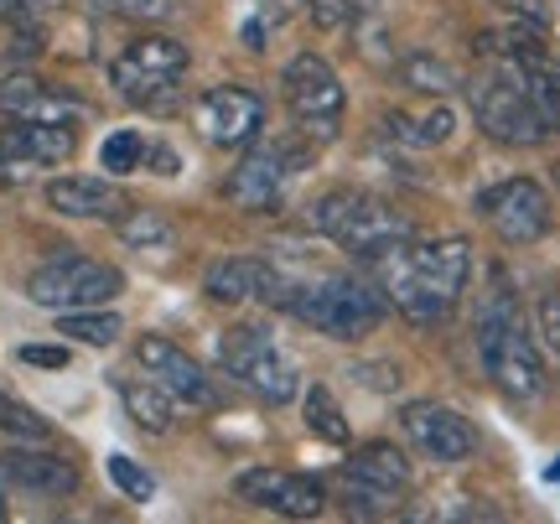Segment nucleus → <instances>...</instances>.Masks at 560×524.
Wrapping results in <instances>:
<instances>
[{
  "instance_id": "f03ea898",
  "label": "nucleus",
  "mask_w": 560,
  "mask_h": 524,
  "mask_svg": "<svg viewBox=\"0 0 560 524\" xmlns=\"http://www.w3.org/2000/svg\"><path fill=\"white\" fill-rule=\"evenodd\" d=\"M478 359L509 400H540L545 395L540 343H535V333H529L509 286H493L478 302Z\"/></svg>"
},
{
  "instance_id": "f8f14e48",
  "label": "nucleus",
  "mask_w": 560,
  "mask_h": 524,
  "mask_svg": "<svg viewBox=\"0 0 560 524\" xmlns=\"http://www.w3.org/2000/svg\"><path fill=\"white\" fill-rule=\"evenodd\" d=\"M192 120H198L208 145L244 151V145H255V136L265 130V104H260V94H249L240 83H219V89H208L198 100Z\"/></svg>"
},
{
  "instance_id": "2f4dec72",
  "label": "nucleus",
  "mask_w": 560,
  "mask_h": 524,
  "mask_svg": "<svg viewBox=\"0 0 560 524\" xmlns=\"http://www.w3.org/2000/svg\"><path fill=\"white\" fill-rule=\"evenodd\" d=\"M540 333H545V343L560 353V291H545L540 296Z\"/></svg>"
},
{
  "instance_id": "9d476101",
  "label": "nucleus",
  "mask_w": 560,
  "mask_h": 524,
  "mask_svg": "<svg viewBox=\"0 0 560 524\" xmlns=\"http://www.w3.org/2000/svg\"><path fill=\"white\" fill-rule=\"evenodd\" d=\"M125 291V276L115 265L83 260V255H62V260L42 265L26 281V296L47 312H79V306H104Z\"/></svg>"
},
{
  "instance_id": "7ed1b4c3",
  "label": "nucleus",
  "mask_w": 560,
  "mask_h": 524,
  "mask_svg": "<svg viewBox=\"0 0 560 524\" xmlns=\"http://www.w3.org/2000/svg\"><path fill=\"white\" fill-rule=\"evenodd\" d=\"M306 223L317 229L322 240H332L338 249L363 255V260H374V255H384V249H395V244H405L416 234L405 213H395L384 198L359 193V187H332V193H322V198L306 208Z\"/></svg>"
},
{
  "instance_id": "f704fd0d",
  "label": "nucleus",
  "mask_w": 560,
  "mask_h": 524,
  "mask_svg": "<svg viewBox=\"0 0 560 524\" xmlns=\"http://www.w3.org/2000/svg\"><path fill=\"white\" fill-rule=\"evenodd\" d=\"M11 11H16V0H0V21L11 16Z\"/></svg>"
},
{
  "instance_id": "a878e982",
  "label": "nucleus",
  "mask_w": 560,
  "mask_h": 524,
  "mask_svg": "<svg viewBox=\"0 0 560 524\" xmlns=\"http://www.w3.org/2000/svg\"><path fill=\"white\" fill-rule=\"evenodd\" d=\"M120 240L136 249H166L172 244V223L151 213V208H125L120 213Z\"/></svg>"
},
{
  "instance_id": "c85d7f7f",
  "label": "nucleus",
  "mask_w": 560,
  "mask_h": 524,
  "mask_svg": "<svg viewBox=\"0 0 560 524\" xmlns=\"http://www.w3.org/2000/svg\"><path fill=\"white\" fill-rule=\"evenodd\" d=\"M100 162H104V172H115V177L136 172V166L145 162V141H140V130H109V141L100 145Z\"/></svg>"
},
{
  "instance_id": "5701e85b",
  "label": "nucleus",
  "mask_w": 560,
  "mask_h": 524,
  "mask_svg": "<svg viewBox=\"0 0 560 524\" xmlns=\"http://www.w3.org/2000/svg\"><path fill=\"white\" fill-rule=\"evenodd\" d=\"M395 73L405 79V89H416V94H425V100H452V94L462 89L457 68L441 62L436 53H405V58H395Z\"/></svg>"
},
{
  "instance_id": "4be33fe9",
  "label": "nucleus",
  "mask_w": 560,
  "mask_h": 524,
  "mask_svg": "<svg viewBox=\"0 0 560 524\" xmlns=\"http://www.w3.org/2000/svg\"><path fill=\"white\" fill-rule=\"evenodd\" d=\"M115 389H120V400H125V416H130L140 431H151V436H166V431H172V395H166L151 374H145V380H115Z\"/></svg>"
},
{
  "instance_id": "423d86ee",
  "label": "nucleus",
  "mask_w": 560,
  "mask_h": 524,
  "mask_svg": "<svg viewBox=\"0 0 560 524\" xmlns=\"http://www.w3.org/2000/svg\"><path fill=\"white\" fill-rule=\"evenodd\" d=\"M219 363L229 380H240L265 405L296 400V389H301V374H296V363H291V353L265 327H229V333H219Z\"/></svg>"
},
{
  "instance_id": "b1692460",
  "label": "nucleus",
  "mask_w": 560,
  "mask_h": 524,
  "mask_svg": "<svg viewBox=\"0 0 560 524\" xmlns=\"http://www.w3.org/2000/svg\"><path fill=\"white\" fill-rule=\"evenodd\" d=\"M348 26H353L359 53L374 68H395V58H389V21H384L380 0H348Z\"/></svg>"
},
{
  "instance_id": "a211bd4d",
  "label": "nucleus",
  "mask_w": 560,
  "mask_h": 524,
  "mask_svg": "<svg viewBox=\"0 0 560 524\" xmlns=\"http://www.w3.org/2000/svg\"><path fill=\"white\" fill-rule=\"evenodd\" d=\"M0 484L16 488V493H32V499H68L79 488V467L58 457V452H0Z\"/></svg>"
},
{
  "instance_id": "0eeeda50",
  "label": "nucleus",
  "mask_w": 560,
  "mask_h": 524,
  "mask_svg": "<svg viewBox=\"0 0 560 524\" xmlns=\"http://www.w3.org/2000/svg\"><path fill=\"white\" fill-rule=\"evenodd\" d=\"M280 89H285V109H291V120L301 125L306 141H332L338 136L348 94H342V79L322 53H296L280 73Z\"/></svg>"
},
{
  "instance_id": "ddd939ff",
  "label": "nucleus",
  "mask_w": 560,
  "mask_h": 524,
  "mask_svg": "<svg viewBox=\"0 0 560 524\" xmlns=\"http://www.w3.org/2000/svg\"><path fill=\"white\" fill-rule=\"evenodd\" d=\"M400 426L431 463L452 467V463H467V457L478 452V426L441 400H410L400 410Z\"/></svg>"
},
{
  "instance_id": "412c9836",
  "label": "nucleus",
  "mask_w": 560,
  "mask_h": 524,
  "mask_svg": "<svg viewBox=\"0 0 560 524\" xmlns=\"http://www.w3.org/2000/svg\"><path fill=\"white\" fill-rule=\"evenodd\" d=\"M384 136L400 145H416V151H431V145H446L452 130H457V109L446 100H431L425 109H389L384 115Z\"/></svg>"
},
{
  "instance_id": "4468645a",
  "label": "nucleus",
  "mask_w": 560,
  "mask_h": 524,
  "mask_svg": "<svg viewBox=\"0 0 560 524\" xmlns=\"http://www.w3.org/2000/svg\"><path fill=\"white\" fill-rule=\"evenodd\" d=\"M136 363L151 374V380L172 395L177 405H192V410H208V405H219V389L208 380V369H202L187 348H177L172 338H161V333H145L136 343Z\"/></svg>"
},
{
  "instance_id": "f257e3e1",
  "label": "nucleus",
  "mask_w": 560,
  "mask_h": 524,
  "mask_svg": "<svg viewBox=\"0 0 560 524\" xmlns=\"http://www.w3.org/2000/svg\"><path fill=\"white\" fill-rule=\"evenodd\" d=\"M374 276L380 291L400 306L410 323H446L452 306L472 281V244L462 234H441V240H410L374 255Z\"/></svg>"
},
{
  "instance_id": "f3484780",
  "label": "nucleus",
  "mask_w": 560,
  "mask_h": 524,
  "mask_svg": "<svg viewBox=\"0 0 560 524\" xmlns=\"http://www.w3.org/2000/svg\"><path fill=\"white\" fill-rule=\"evenodd\" d=\"M79 151L73 125H42V120H11L0 136V177H21V166H58Z\"/></svg>"
},
{
  "instance_id": "dca6fc26",
  "label": "nucleus",
  "mask_w": 560,
  "mask_h": 524,
  "mask_svg": "<svg viewBox=\"0 0 560 524\" xmlns=\"http://www.w3.org/2000/svg\"><path fill=\"white\" fill-rule=\"evenodd\" d=\"M291 166L296 162H291L285 145H260L234 166V177L223 182V198L244 208V213H276L280 198H285V182H291Z\"/></svg>"
},
{
  "instance_id": "473e14b6",
  "label": "nucleus",
  "mask_w": 560,
  "mask_h": 524,
  "mask_svg": "<svg viewBox=\"0 0 560 524\" xmlns=\"http://www.w3.org/2000/svg\"><path fill=\"white\" fill-rule=\"evenodd\" d=\"M21 363H42V369H62L68 363V348H21Z\"/></svg>"
},
{
  "instance_id": "2eb2a0df",
  "label": "nucleus",
  "mask_w": 560,
  "mask_h": 524,
  "mask_svg": "<svg viewBox=\"0 0 560 524\" xmlns=\"http://www.w3.org/2000/svg\"><path fill=\"white\" fill-rule=\"evenodd\" d=\"M234 493L244 504L270 509V514H285V520H317L327 509V488L306 473H280V467H249L234 478Z\"/></svg>"
},
{
  "instance_id": "bb28decb",
  "label": "nucleus",
  "mask_w": 560,
  "mask_h": 524,
  "mask_svg": "<svg viewBox=\"0 0 560 524\" xmlns=\"http://www.w3.org/2000/svg\"><path fill=\"white\" fill-rule=\"evenodd\" d=\"M306 426H312V436H322V442H332V446L348 442V421H342L338 400H332L322 384L306 389Z\"/></svg>"
},
{
  "instance_id": "c9c22d12",
  "label": "nucleus",
  "mask_w": 560,
  "mask_h": 524,
  "mask_svg": "<svg viewBox=\"0 0 560 524\" xmlns=\"http://www.w3.org/2000/svg\"><path fill=\"white\" fill-rule=\"evenodd\" d=\"M550 478H556V484H560V463H556V467H550Z\"/></svg>"
},
{
  "instance_id": "6e6552de",
  "label": "nucleus",
  "mask_w": 560,
  "mask_h": 524,
  "mask_svg": "<svg viewBox=\"0 0 560 524\" xmlns=\"http://www.w3.org/2000/svg\"><path fill=\"white\" fill-rule=\"evenodd\" d=\"M187 73V47L177 37H136L120 58L109 62V79L140 109H166L177 100V83Z\"/></svg>"
},
{
  "instance_id": "9b49d317",
  "label": "nucleus",
  "mask_w": 560,
  "mask_h": 524,
  "mask_svg": "<svg viewBox=\"0 0 560 524\" xmlns=\"http://www.w3.org/2000/svg\"><path fill=\"white\" fill-rule=\"evenodd\" d=\"M478 213L493 223V234H499L503 244H535V240H545L550 223H556L550 193H545L535 177H509V182H499V187H482Z\"/></svg>"
},
{
  "instance_id": "393cba45",
  "label": "nucleus",
  "mask_w": 560,
  "mask_h": 524,
  "mask_svg": "<svg viewBox=\"0 0 560 524\" xmlns=\"http://www.w3.org/2000/svg\"><path fill=\"white\" fill-rule=\"evenodd\" d=\"M58 333L62 338H73V343L109 348L125 333V323L109 312V306H79V312H58Z\"/></svg>"
},
{
  "instance_id": "aec40b11",
  "label": "nucleus",
  "mask_w": 560,
  "mask_h": 524,
  "mask_svg": "<svg viewBox=\"0 0 560 524\" xmlns=\"http://www.w3.org/2000/svg\"><path fill=\"white\" fill-rule=\"evenodd\" d=\"M47 202H52V213H62V219H115V223H120V213L130 208V198H125L109 177L47 182Z\"/></svg>"
},
{
  "instance_id": "7c9ffc66",
  "label": "nucleus",
  "mask_w": 560,
  "mask_h": 524,
  "mask_svg": "<svg viewBox=\"0 0 560 524\" xmlns=\"http://www.w3.org/2000/svg\"><path fill=\"white\" fill-rule=\"evenodd\" d=\"M109 478H115V488H120L125 499H151V493H156V478H151L136 457H125V452L109 457Z\"/></svg>"
},
{
  "instance_id": "72a5a7b5",
  "label": "nucleus",
  "mask_w": 560,
  "mask_h": 524,
  "mask_svg": "<svg viewBox=\"0 0 560 524\" xmlns=\"http://www.w3.org/2000/svg\"><path fill=\"white\" fill-rule=\"evenodd\" d=\"M16 5H26V11H32V16H47V11H58L62 0H16Z\"/></svg>"
},
{
  "instance_id": "cd10ccee",
  "label": "nucleus",
  "mask_w": 560,
  "mask_h": 524,
  "mask_svg": "<svg viewBox=\"0 0 560 524\" xmlns=\"http://www.w3.org/2000/svg\"><path fill=\"white\" fill-rule=\"evenodd\" d=\"M0 431L16 436V442H47V436H52V421H42V410H32V405L0 395Z\"/></svg>"
},
{
  "instance_id": "20e7f679",
  "label": "nucleus",
  "mask_w": 560,
  "mask_h": 524,
  "mask_svg": "<svg viewBox=\"0 0 560 524\" xmlns=\"http://www.w3.org/2000/svg\"><path fill=\"white\" fill-rule=\"evenodd\" d=\"M291 317L338 338V343H359L384 323V291L359 281V276H317V281L296 286Z\"/></svg>"
},
{
  "instance_id": "6ab92c4d",
  "label": "nucleus",
  "mask_w": 560,
  "mask_h": 524,
  "mask_svg": "<svg viewBox=\"0 0 560 524\" xmlns=\"http://www.w3.org/2000/svg\"><path fill=\"white\" fill-rule=\"evenodd\" d=\"M0 115L5 120H42V125H79L83 120V104L58 89V83H42V79H5L0 83Z\"/></svg>"
},
{
  "instance_id": "1a4fd4ad",
  "label": "nucleus",
  "mask_w": 560,
  "mask_h": 524,
  "mask_svg": "<svg viewBox=\"0 0 560 524\" xmlns=\"http://www.w3.org/2000/svg\"><path fill=\"white\" fill-rule=\"evenodd\" d=\"M332 488L342 493V504L353 514H389L410 493V463H405L400 446L389 442H363L342 473L332 478Z\"/></svg>"
},
{
  "instance_id": "39448f33",
  "label": "nucleus",
  "mask_w": 560,
  "mask_h": 524,
  "mask_svg": "<svg viewBox=\"0 0 560 524\" xmlns=\"http://www.w3.org/2000/svg\"><path fill=\"white\" fill-rule=\"evenodd\" d=\"M467 100H472L478 125L503 145H540L550 136L535 100H529V89H524L520 62L503 58V53H488V68L467 83Z\"/></svg>"
},
{
  "instance_id": "c756f323",
  "label": "nucleus",
  "mask_w": 560,
  "mask_h": 524,
  "mask_svg": "<svg viewBox=\"0 0 560 524\" xmlns=\"http://www.w3.org/2000/svg\"><path fill=\"white\" fill-rule=\"evenodd\" d=\"M104 16H125V21H172L177 16V0H89Z\"/></svg>"
}]
</instances>
